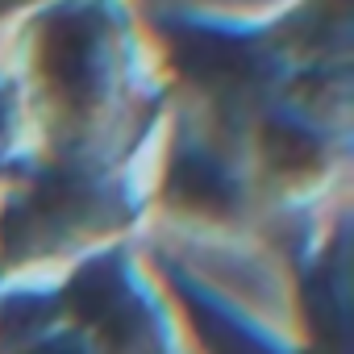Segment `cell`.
<instances>
[{
  "label": "cell",
  "instance_id": "cell-5",
  "mask_svg": "<svg viewBox=\"0 0 354 354\" xmlns=\"http://www.w3.org/2000/svg\"><path fill=\"white\" fill-rule=\"evenodd\" d=\"M267 154L279 162V167H300V162H313L317 158V138L292 121H271L267 125Z\"/></svg>",
  "mask_w": 354,
  "mask_h": 354
},
{
  "label": "cell",
  "instance_id": "cell-6",
  "mask_svg": "<svg viewBox=\"0 0 354 354\" xmlns=\"http://www.w3.org/2000/svg\"><path fill=\"white\" fill-rule=\"evenodd\" d=\"M5 5H13V0H0V9H5Z\"/></svg>",
  "mask_w": 354,
  "mask_h": 354
},
{
  "label": "cell",
  "instance_id": "cell-3",
  "mask_svg": "<svg viewBox=\"0 0 354 354\" xmlns=\"http://www.w3.org/2000/svg\"><path fill=\"white\" fill-rule=\"evenodd\" d=\"M71 304L80 308V317L96 321V325H117L125 317V279L113 263H92L71 279Z\"/></svg>",
  "mask_w": 354,
  "mask_h": 354
},
{
  "label": "cell",
  "instance_id": "cell-4",
  "mask_svg": "<svg viewBox=\"0 0 354 354\" xmlns=\"http://www.w3.org/2000/svg\"><path fill=\"white\" fill-rule=\"evenodd\" d=\"M171 184H175V192H180V196H188L196 205H225L230 201L225 171L213 158H205V154H184L180 162H175Z\"/></svg>",
  "mask_w": 354,
  "mask_h": 354
},
{
  "label": "cell",
  "instance_id": "cell-2",
  "mask_svg": "<svg viewBox=\"0 0 354 354\" xmlns=\"http://www.w3.org/2000/svg\"><path fill=\"white\" fill-rule=\"evenodd\" d=\"M50 71L67 92H84L92 80V59H96V26L88 17H63L50 34Z\"/></svg>",
  "mask_w": 354,
  "mask_h": 354
},
{
  "label": "cell",
  "instance_id": "cell-1",
  "mask_svg": "<svg viewBox=\"0 0 354 354\" xmlns=\"http://www.w3.org/2000/svg\"><path fill=\"white\" fill-rule=\"evenodd\" d=\"M171 50L192 80L201 84H242L254 75L250 42L225 30H196V26H175Z\"/></svg>",
  "mask_w": 354,
  "mask_h": 354
}]
</instances>
